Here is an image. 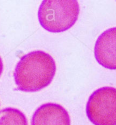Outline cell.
<instances>
[{
  "label": "cell",
  "mask_w": 116,
  "mask_h": 125,
  "mask_svg": "<svg viewBox=\"0 0 116 125\" xmlns=\"http://www.w3.org/2000/svg\"><path fill=\"white\" fill-rule=\"evenodd\" d=\"M55 72L53 58L47 52L36 50L21 58L15 67L14 78L18 90L36 92L50 85Z\"/></svg>",
  "instance_id": "6da1fadb"
},
{
  "label": "cell",
  "mask_w": 116,
  "mask_h": 125,
  "mask_svg": "<svg viewBox=\"0 0 116 125\" xmlns=\"http://www.w3.org/2000/svg\"><path fill=\"white\" fill-rule=\"evenodd\" d=\"M79 11L76 0H44L38 9V21L47 31L62 32L75 25Z\"/></svg>",
  "instance_id": "7a4b0ae2"
},
{
  "label": "cell",
  "mask_w": 116,
  "mask_h": 125,
  "mask_svg": "<svg viewBox=\"0 0 116 125\" xmlns=\"http://www.w3.org/2000/svg\"><path fill=\"white\" fill-rule=\"evenodd\" d=\"M86 114L94 125H116V88L103 87L90 96Z\"/></svg>",
  "instance_id": "3957f363"
},
{
  "label": "cell",
  "mask_w": 116,
  "mask_h": 125,
  "mask_svg": "<svg viewBox=\"0 0 116 125\" xmlns=\"http://www.w3.org/2000/svg\"><path fill=\"white\" fill-rule=\"evenodd\" d=\"M94 56L97 62L109 70H116V27L105 30L95 43Z\"/></svg>",
  "instance_id": "277c9868"
},
{
  "label": "cell",
  "mask_w": 116,
  "mask_h": 125,
  "mask_svg": "<svg viewBox=\"0 0 116 125\" xmlns=\"http://www.w3.org/2000/svg\"><path fill=\"white\" fill-rule=\"evenodd\" d=\"M32 125H70L68 112L62 105L48 103L42 104L33 114Z\"/></svg>",
  "instance_id": "5b68a950"
},
{
  "label": "cell",
  "mask_w": 116,
  "mask_h": 125,
  "mask_svg": "<svg viewBox=\"0 0 116 125\" xmlns=\"http://www.w3.org/2000/svg\"><path fill=\"white\" fill-rule=\"evenodd\" d=\"M0 125H28V122L22 111L8 107L0 111Z\"/></svg>",
  "instance_id": "8992f818"
},
{
  "label": "cell",
  "mask_w": 116,
  "mask_h": 125,
  "mask_svg": "<svg viewBox=\"0 0 116 125\" xmlns=\"http://www.w3.org/2000/svg\"><path fill=\"white\" fill-rule=\"evenodd\" d=\"M3 69H4V65H3V61H2V59L0 56V76L2 74V72H3Z\"/></svg>",
  "instance_id": "52a82bcc"
}]
</instances>
